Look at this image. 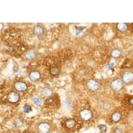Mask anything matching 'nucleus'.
Wrapping results in <instances>:
<instances>
[{
  "label": "nucleus",
  "mask_w": 133,
  "mask_h": 133,
  "mask_svg": "<svg viewBox=\"0 0 133 133\" xmlns=\"http://www.w3.org/2000/svg\"><path fill=\"white\" fill-rule=\"evenodd\" d=\"M101 83L95 79H89L86 83V87L87 89L91 91H96L101 87Z\"/></svg>",
  "instance_id": "nucleus-1"
},
{
  "label": "nucleus",
  "mask_w": 133,
  "mask_h": 133,
  "mask_svg": "<svg viewBox=\"0 0 133 133\" xmlns=\"http://www.w3.org/2000/svg\"><path fill=\"white\" fill-rule=\"evenodd\" d=\"M123 81L121 79L116 78V79H113L110 83V88L113 91H120L123 89Z\"/></svg>",
  "instance_id": "nucleus-2"
},
{
  "label": "nucleus",
  "mask_w": 133,
  "mask_h": 133,
  "mask_svg": "<svg viewBox=\"0 0 133 133\" xmlns=\"http://www.w3.org/2000/svg\"><path fill=\"white\" fill-rule=\"evenodd\" d=\"M121 80L126 85H129L133 82V71H126L121 75Z\"/></svg>",
  "instance_id": "nucleus-3"
},
{
  "label": "nucleus",
  "mask_w": 133,
  "mask_h": 133,
  "mask_svg": "<svg viewBox=\"0 0 133 133\" xmlns=\"http://www.w3.org/2000/svg\"><path fill=\"white\" fill-rule=\"evenodd\" d=\"M79 116L82 121H89L92 118V112L90 109H82L79 112Z\"/></svg>",
  "instance_id": "nucleus-4"
},
{
  "label": "nucleus",
  "mask_w": 133,
  "mask_h": 133,
  "mask_svg": "<svg viewBox=\"0 0 133 133\" xmlns=\"http://www.w3.org/2000/svg\"><path fill=\"white\" fill-rule=\"evenodd\" d=\"M7 99L10 103H17L20 101L19 94L16 91H11L7 95Z\"/></svg>",
  "instance_id": "nucleus-5"
},
{
  "label": "nucleus",
  "mask_w": 133,
  "mask_h": 133,
  "mask_svg": "<svg viewBox=\"0 0 133 133\" xmlns=\"http://www.w3.org/2000/svg\"><path fill=\"white\" fill-rule=\"evenodd\" d=\"M14 89L16 91V92H25L27 90L28 87H27V83L21 81H17L14 83Z\"/></svg>",
  "instance_id": "nucleus-6"
},
{
  "label": "nucleus",
  "mask_w": 133,
  "mask_h": 133,
  "mask_svg": "<svg viewBox=\"0 0 133 133\" xmlns=\"http://www.w3.org/2000/svg\"><path fill=\"white\" fill-rule=\"evenodd\" d=\"M51 130V125L46 122L40 123L37 126V131L39 133H48Z\"/></svg>",
  "instance_id": "nucleus-7"
},
{
  "label": "nucleus",
  "mask_w": 133,
  "mask_h": 133,
  "mask_svg": "<svg viewBox=\"0 0 133 133\" xmlns=\"http://www.w3.org/2000/svg\"><path fill=\"white\" fill-rule=\"evenodd\" d=\"M41 74L39 71L37 70H33L29 73V79L33 83L37 82L41 79Z\"/></svg>",
  "instance_id": "nucleus-8"
},
{
  "label": "nucleus",
  "mask_w": 133,
  "mask_h": 133,
  "mask_svg": "<svg viewBox=\"0 0 133 133\" xmlns=\"http://www.w3.org/2000/svg\"><path fill=\"white\" fill-rule=\"evenodd\" d=\"M32 32H33V35L35 36H42L45 33V29L44 27L41 25H37L33 27V29H32Z\"/></svg>",
  "instance_id": "nucleus-9"
},
{
  "label": "nucleus",
  "mask_w": 133,
  "mask_h": 133,
  "mask_svg": "<svg viewBox=\"0 0 133 133\" xmlns=\"http://www.w3.org/2000/svg\"><path fill=\"white\" fill-rule=\"evenodd\" d=\"M37 56V52L35 51V50L30 49L28 50L25 53V57L27 59V60H33Z\"/></svg>",
  "instance_id": "nucleus-10"
},
{
  "label": "nucleus",
  "mask_w": 133,
  "mask_h": 133,
  "mask_svg": "<svg viewBox=\"0 0 133 133\" xmlns=\"http://www.w3.org/2000/svg\"><path fill=\"white\" fill-rule=\"evenodd\" d=\"M122 118V113L119 111H115L110 116V120L115 123H118Z\"/></svg>",
  "instance_id": "nucleus-11"
},
{
  "label": "nucleus",
  "mask_w": 133,
  "mask_h": 133,
  "mask_svg": "<svg viewBox=\"0 0 133 133\" xmlns=\"http://www.w3.org/2000/svg\"><path fill=\"white\" fill-rule=\"evenodd\" d=\"M116 29L121 33H124L127 31L129 29V25L127 23H118L116 25Z\"/></svg>",
  "instance_id": "nucleus-12"
},
{
  "label": "nucleus",
  "mask_w": 133,
  "mask_h": 133,
  "mask_svg": "<svg viewBox=\"0 0 133 133\" xmlns=\"http://www.w3.org/2000/svg\"><path fill=\"white\" fill-rule=\"evenodd\" d=\"M122 55V51L121 50L118 48H115L110 52V56L114 59H118Z\"/></svg>",
  "instance_id": "nucleus-13"
},
{
  "label": "nucleus",
  "mask_w": 133,
  "mask_h": 133,
  "mask_svg": "<svg viewBox=\"0 0 133 133\" xmlns=\"http://www.w3.org/2000/svg\"><path fill=\"white\" fill-rule=\"evenodd\" d=\"M41 95L45 97H49L53 95V90L49 87H45L41 91Z\"/></svg>",
  "instance_id": "nucleus-14"
},
{
  "label": "nucleus",
  "mask_w": 133,
  "mask_h": 133,
  "mask_svg": "<svg viewBox=\"0 0 133 133\" xmlns=\"http://www.w3.org/2000/svg\"><path fill=\"white\" fill-rule=\"evenodd\" d=\"M65 127L66 128H68V129H72L73 127L75 126L76 124V121L75 120L73 119V118H70V119L66 120L65 121Z\"/></svg>",
  "instance_id": "nucleus-15"
},
{
  "label": "nucleus",
  "mask_w": 133,
  "mask_h": 133,
  "mask_svg": "<svg viewBox=\"0 0 133 133\" xmlns=\"http://www.w3.org/2000/svg\"><path fill=\"white\" fill-rule=\"evenodd\" d=\"M60 73V69L57 66H53L50 69V74L52 76H57Z\"/></svg>",
  "instance_id": "nucleus-16"
},
{
  "label": "nucleus",
  "mask_w": 133,
  "mask_h": 133,
  "mask_svg": "<svg viewBox=\"0 0 133 133\" xmlns=\"http://www.w3.org/2000/svg\"><path fill=\"white\" fill-rule=\"evenodd\" d=\"M23 111H24L25 113H29V112H30L31 111H32L31 107L26 104V105H25V106L23 107Z\"/></svg>",
  "instance_id": "nucleus-17"
},
{
  "label": "nucleus",
  "mask_w": 133,
  "mask_h": 133,
  "mask_svg": "<svg viewBox=\"0 0 133 133\" xmlns=\"http://www.w3.org/2000/svg\"><path fill=\"white\" fill-rule=\"evenodd\" d=\"M127 104L131 107H133V96L129 97L127 98Z\"/></svg>",
  "instance_id": "nucleus-18"
},
{
  "label": "nucleus",
  "mask_w": 133,
  "mask_h": 133,
  "mask_svg": "<svg viewBox=\"0 0 133 133\" xmlns=\"http://www.w3.org/2000/svg\"><path fill=\"white\" fill-rule=\"evenodd\" d=\"M33 103H35L36 105H38V106H41V100H40L39 98H37V97H35V98H33Z\"/></svg>",
  "instance_id": "nucleus-19"
},
{
  "label": "nucleus",
  "mask_w": 133,
  "mask_h": 133,
  "mask_svg": "<svg viewBox=\"0 0 133 133\" xmlns=\"http://www.w3.org/2000/svg\"><path fill=\"white\" fill-rule=\"evenodd\" d=\"M98 129L101 130V131L106 132V130H107V126L106 125H104V124H100V125H98Z\"/></svg>",
  "instance_id": "nucleus-20"
},
{
  "label": "nucleus",
  "mask_w": 133,
  "mask_h": 133,
  "mask_svg": "<svg viewBox=\"0 0 133 133\" xmlns=\"http://www.w3.org/2000/svg\"><path fill=\"white\" fill-rule=\"evenodd\" d=\"M114 65H115V64H114V63H111V64H110V65H107V66H108V69L112 68V66H114Z\"/></svg>",
  "instance_id": "nucleus-21"
},
{
  "label": "nucleus",
  "mask_w": 133,
  "mask_h": 133,
  "mask_svg": "<svg viewBox=\"0 0 133 133\" xmlns=\"http://www.w3.org/2000/svg\"><path fill=\"white\" fill-rule=\"evenodd\" d=\"M115 133H122V131H121V129H116V130H115Z\"/></svg>",
  "instance_id": "nucleus-22"
}]
</instances>
